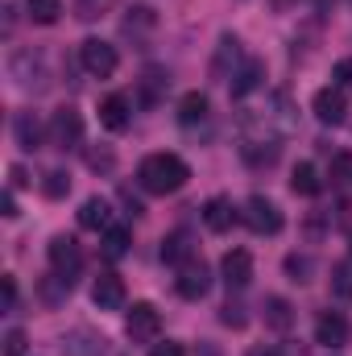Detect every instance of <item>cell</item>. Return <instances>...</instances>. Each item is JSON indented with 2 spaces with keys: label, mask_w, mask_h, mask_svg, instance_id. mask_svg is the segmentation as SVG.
Listing matches in <instances>:
<instances>
[{
  "label": "cell",
  "mask_w": 352,
  "mask_h": 356,
  "mask_svg": "<svg viewBox=\"0 0 352 356\" xmlns=\"http://www.w3.org/2000/svg\"><path fill=\"white\" fill-rule=\"evenodd\" d=\"M186 178H191V166L178 154H150L137 166V182L150 195H175V191L186 186Z\"/></svg>",
  "instance_id": "obj_1"
},
{
  "label": "cell",
  "mask_w": 352,
  "mask_h": 356,
  "mask_svg": "<svg viewBox=\"0 0 352 356\" xmlns=\"http://www.w3.org/2000/svg\"><path fill=\"white\" fill-rule=\"evenodd\" d=\"M241 220H245V228L257 232V236H278V232H282V211H278V203L265 199V195H249V199H245Z\"/></svg>",
  "instance_id": "obj_2"
},
{
  "label": "cell",
  "mask_w": 352,
  "mask_h": 356,
  "mask_svg": "<svg viewBox=\"0 0 352 356\" xmlns=\"http://www.w3.org/2000/svg\"><path fill=\"white\" fill-rule=\"evenodd\" d=\"M79 63H83V71L95 75V79H112L116 67H120V54H116L112 42H104V38H88V42L79 46Z\"/></svg>",
  "instance_id": "obj_3"
},
{
  "label": "cell",
  "mask_w": 352,
  "mask_h": 356,
  "mask_svg": "<svg viewBox=\"0 0 352 356\" xmlns=\"http://www.w3.org/2000/svg\"><path fill=\"white\" fill-rule=\"evenodd\" d=\"M50 145L54 149H79V141H83V116H79V108H58L54 116H50Z\"/></svg>",
  "instance_id": "obj_4"
},
{
  "label": "cell",
  "mask_w": 352,
  "mask_h": 356,
  "mask_svg": "<svg viewBox=\"0 0 352 356\" xmlns=\"http://www.w3.org/2000/svg\"><path fill=\"white\" fill-rule=\"evenodd\" d=\"M158 332H162L158 307H154V302H133V311L125 315V336H129L133 344H154Z\"/></svg>",
  "instance_id": "obj_5"
},
{
  "label": "cell",
  "mask_w": 352,
  "mask_h": 356,
  "mask_svg": "<svg viewBox=\"0 0 352 356\" xmlns=\"http://www.w3.org/2000/svg\"><path fill=\"white\" fill-rule=\"evenodd\" d=\"M46 257H50V273H58V277H79V269H83V253H79V245H75V236H54L50 241V249H46Z\"/></svg>",
  "instance_id": "obj_6"
},
{
  "label": "cell",
  "mask_w": 352,
  "mask_h": 356,
  "mask_svg": "<svg viewBox=\"0 0 352 356\" xmlns=\"http://www.w3.org/2000/svg\"><path fill=\"white\" fill-rule=\"evenodd\" d=\"M175 290H178V298H186V302H199V298L211 290V273H207V266H203L199 257H195V261H186V266H178Z\"/></svg>",
  "instance_id": "obj_7"
},
{
  "label": "cell",
  "mask_w": 352,
  "mask_h": 356,
  "mask_svg": "<svg viewBox=\"0 0 352 356\" xmlns=\"http://www.w3.org/2000/svg\"><path fill=\"white\" fill-rule=\"evenodd\" d=\"M311 112H315L323 124L336 129V124L349 120V95H344L340 88H319L315 91V99H311Z\"/></svg>",
  "instance_id": "obj_8"
},
{
  "label": "cell",
  "mask_w": 352,
  "mask_h": 356,
  "mask_svg": "<svg viewBox=\"0 0 352 356\" xmlns=\"http://www.w3.org/2000/svg\"><path fill=\"white\" fill-rule=\"evenodd\" d=\"M63 356H108V340L91 327H71L63 340H58Z\"/></svg>",
  "instance_id": "obj_9"
},
{
  "label": "cell",
  "mask_w": 352,
  "mask_h": 356,
  "mask_svg": "<svg viewBox=\"0 0 352 356\" xmlns=\"http://www.w3.org/2000/svg\"><path fill=\"white\" fill-rule=\"evenodd\" d=\"M13 137H17V145H21L25 154H33V149H42V141H46L50 133L42 129V120H38L33 108H21V112L13 116Z\"/></svg>",
  "instance_id": "obj_10"
},
{
  "label": "cell",
  "mask_w": 352,
  "mask_h": 356,
  "mask_svg": "<svg viewBox=\"0 0 352 356\" xmlns=\"http://www.w3.org/2000/svg\"><path fill=\"white\" fill-rule=\"evenodd\" d=\"M241 42H237V33H224L220 38V46H216V58H211V79L216 83H224V79H232L241 67Z\"/></svg>",
  "instance_id": "obj_11"
},
{
  "label": "cell",
  "mask_w": 352,
  "mask_h": 356,
  "mask_svg": "<svg viewBox=\"0 0 352 356\" xmlns=\"http://www.w3.org/2000/svg\"><path fill=\"white\" fill-rule=\"evenodd\" d=\"M220 273H224L228 290H245V286L253 282V257H249V249H232V253H224Z\"/></svg>",
  "instance_id": "obj_12"
},
{
  "label": "cell",
  "mask_w": 352,
  "mask_h": 356,
  "mask_svg": "<svg viewBox=\"0 0 352 356\" xmlns=\"http://www.w3.org/2000/svg\"><path fill=\"white\" fill-rule=\"evenodd\" d=\"M237 220H241V211L232 207L228 195H211V199L203 203V224H207V232H228Z\"/></svg>",
  "instance_id": "obj_13"
},
{
  "label": "cell",
  "mask_w": 352,
  "mask_h": 356,
  "mask_svg": "<svg viewBox=\"0 0 352 356\" xmlns=\"http://www.w3.org/2000/svg\"><path fill=\"white\" fill-rule=\"evenodd\" d=\"M13 79H17L21 88L42 91V88H46V67H42V58H38L33 50H21V54H13Z\"/></svg>",
  "instance_id": "obj_14"
},
{
  "label": "cell",
  "mask_w": 352,
  "mask_h": 356,
  "mask_svg": "<svg viewBox=\"0 0 352 356\" xmlns=\"http://www.w3.org/2000/svg\"><path fill=\"white\" fill-rule=\"evenodd\" d=\"M91 302H95L99 311H120V307H125V282H120L116 273H99L95 286H91Z\"/></svg>",
  "instance_id": "obj_15"
},
{
  "label": "cell",
  "mask_w": 352,
  "mask_h": 356,
  "mask_svg": "<svg viewBox=\"0 0 352 356\" xmlns=\"http://www.w3.org/2000/svg\"><path fill=\"white\" fill-rule=\"evenodd\" d=\"M349 340V319L340 315V311H323L319 319H315V344H323V348H340Z\"/></svg>",
  "instance_id": "obj_16"
},
{
  "label": "cell",
  "mask_w": 352,
  "mask_h": 356,
  "mask_svg": "<svg viewBox=\"0 0 352 356\" xmlns=\"http://www.w3.org/2000/svg\"><path fill=\"white\" fill-rule=\"evenodd\" d=\"M129 120H133V112H129V99L125 95H104L99 99V124L108 133H125Z\"/></svg>",
  "instance_id": "obj_17"
},
{
  "label": "cell",
  "mask_w": 352,
  "mask_h": 356,
  "mask_svg": "<svg viewBox=\"0 0 352 356\" xmlns=\"http://www.w3.org/2000/svg\"><path fill=\"white\" fill-rule=\"evenodd\" d=\"M79 228H88V232H108V228H112V203L99 199V195L83 199V207H79Z\"/></svg>",
  "instance_id": "obj_18"
},
{
  "label": "cell",
  "mask_w": 352,
  "mask_h": 356,
  "mask_svg": "<svg viewBox=\"0 0 352 356\" xmlns=\"http://www.w3.org/2000/svg\"><path fill=\"white\" fill-rule=\"evenodd\" d=\"M265 79V63L262 58H245L241 63V71L232 75V99H245L249 91H257Z\"/></svg>",
  "instance_id": "obj_19"
},
{
  "label": "cell",
  "mask_w": 352,
  "mask_h": 356,
  "mask_svg": "<svg viewBox=\"0 0 352 356\" xmlns=\"http://www.w3.org/2000/svg\"><path fill=\"white\" fill-rule=\"evenodd\" d=\"M211 116V104H207V95L203 91H186L182 99H178V120L191 129V124H203Z\"/></svg>",
  "instance_id": "obj_20"
},
{
  "label": "cell",
  "mask_w": 352,
  "mask_h": 356,
  "mask_svg": "<svg viewBox=\"0 0 352 356\" xmlns=\"http://www.w3.org/2000/svg\"><path fill=\"white\" fill-rule=\"evenodd\" d=\"M265 311V327H273V332H290V323H294V307L282 298V294H269L262 302Z\"/></svg>",
  "instance_id": "obj_21"
},
{
  "label": "cell",
  "mask_w": 352,
  "mask_h": 356,
  "mask_svg": "<svg viewBox=\"0 0 352 356\" xmlns=\"http://www.w3.org/2000/svg\"><path fill=\"white\" fill-rule=\"evenodd\" d=\"M290 191H294V195H307V199H315V195L323 191V178H319V170H315L311 162H298V166L290 170Z\"/></svg>",
  "instance_id": "obj_22"
},
{
  "label": "cell",
  "mask_w": 352,
  "mask_h": 356,
  "mask_svg": "<svg viewBox=\"0 0 352 356\" xmlns=\"http://www.w3.org/2000/svg\"><path fill=\"white\" fill-rule=\"evenodd\" d=\"M162 261H170V266H186V261H195V245H191L186 232H170V236L162 241Z\"/></svg>",
  "instance_id": "obj_23"
},
{
  "label": "cell",
  "mask_w": 352,
  "mask_h": 356,
  "mask_svg": "<svg viewBox=\"0 0 352 356\" xmlns=\"http://www.w3.org/2000/svg\"><path fill=\"white\" fill-rule=\"evenodd\" d=\"M154 25H158V13H154L150 4H133L120 29H125V38H141V33H150Z\"/></svg>",
  "instance_id": "obj_24"
},
{
  "label": "cell",
  "mask_w": 352,
  "mask_h": 356,
  "mask_svg": "<svg viewBox=\"0 0 352 356\" xmlns=\"http://www.w3.org/2000/svg\"><path fill=\"white\" fill-rule=\"evenodd\" d=\"M129 241H133L129 228H125V224H112V228L104 232V257H108V261H120V257L129 253Z\"/></svg>",
  "instance_id": "obj_25"
},
{
  "label": "cell",
  "mask_w": 352,
  "mask_h": 356,
  "mask_svg": "<svg viewBox=\"0 0 352 356\" xmlns=\"http://www.w3.org/2000/svg\"><path fill=\"white\" fill-rule=\"evenodd\" d=\"M25 8L33 25H54L63 17V0H25Z\"/></svg>",
  "instance_id": "obj_26"
},
{
  "label": "cell",
  "mask_w": 352,
  "mask_h": 356,
  "mask_svg": "<svg viewBox=\"0 0 352 356\" xmlns=\"http://www.w3.org/2000/svg\"><path fill=\"white\" fill-rule=\"evenodd\" d=\"M42 195L46 199H67L71 195V175L67 170H50V175L42 178Z\"/></svg>",
  "instance_id": "obj_27"
},
{
  "label": "cell",
  "mask_w": 352,
  "mask_h": 356,
  "mask_svg": "<svg viewBox=\"0 0 352 356\" xmlns=\"http://www.w3.org/2000/svg\"><path fill=\"white\" fill-rule=\"evenodd\" d=\"M112 4H116V0H75V17H79V21H95V17H104Z\"/></svg>",
  "instance_id": "obj_28"
},
{
  "label": "cell",
  "mask_w": 352,
  "mask_h": 356,
  "mask_svg": "<svg viewBox=\"0 0 352 356\" xmlns=\"http://www.w3.org/2000/svg\"><path fill=\"white\" fill-rule=\"evenodd\" d=\"M332 182L344 186V191L352 186V154H336L332 158Z\"/></svg>",
  "instance_id": "obj_29"
},
{
  "label": "cell",
  "mask_w": 352,
  "mask_h": 356,
  "mask_svg": "<svg viewBox=\"0 0 352 356\" xmlns=\"http://www.w3.org/2000/svg\"><path fill=\"white\" fill-rule=\"evenodd\" d=\"M311 269H315L311 257H298V253L286 257V273H290V282H311Z\"/></svg>",
  "instance_id": "obj_30"
},
{
  "label": "cell",
  "mask_w": 352,
  "mask_h": 356,
  "mask_svg": "<svg viewBox=\"0 0 352 356\" xmlns=\"http://www.w3.org/2000/svg\"><path fill=\"white\" fill-rule=\"evenodd\" d=\"M332 294H336V298H344V302L352 298V269L349 266L332 269Z\"/></svg>",
  "instance_id": "obj_31"
},
{
  "label": "cell",
  "mask_w": 352,
  "mask_h": 356,
  "mask_svg": "<svg viewBox=\"0 0 352 356\" xmlns=\"http://www.w3.org/2000/svg\"><path fill=\"white\" fill-rule=\"evenodd\" d=\"M25 353H29V340H25L21 327H13V332L4 336V356H25Z\"/></svg>",
  "instance_id": "obj_32"
},
{
  "label": "cell",
  "mask_w": 352,
  "mask_h": 356,
  "mask_svg": "<svg viewBox=\"0 0 352 356\" xmlns=\"http://www.w3.org/2000/svg\"><path fill=\"white\" fill-rule=\"evenodd\" d=\"M332 79H336L340 91H352V58H340V63L332 67Z\"/></svg>",
  "instance_id": "obj_33"
},
{
  "label": "cell",
  "mask_w": 352,
  "mask_h": 356,
  "mask_svg": "<svg viewBox=\"0 0 352 356\" xmlns=\"http://www.w3.org/2000/svg\"><path fill=\"white\" fill-rule=\"evenodd\" d=\"M88 166H91V170H112V166H116V158H112L108 149H91V154H88Z\"/></svg>",
  "instance_id": "obj_34"
},
{
  "label": "cell",
  "mask_w": 352,
  "mask_h": 356,
  "mask_svg": "<svg viewBox=\"0 0 352 356\" xmlns=\"http://www.w3.org/2000/svg\"><path fill=\"white\" fill-rule=\"evenodd\" d=\"M0 286H4V315H13L17 311V277H0Z\"/></svg>",
  "instance_id": "obj_35"
},
{
  "label": "cell",
  "mask_w": 352,
  "mask_h": 356,
  "mask_svg": "<svg viewBox=\"0 0 352 356\" xmlns=\"http://www.w3.org/2000/svg\"><path fill=\"white\" fill-rule=\"evenodd\" d=\"M245 307H237V302H224V311H220V319L228 323V327H245V315H241Z\"/></svg>",
  "instance_id": "obj_36"
},
{
  "label": "cell",
  "mask_w": 352,
  "mask_h": 356,
  "mask_svg": "<svg viewBox=\"0 0 352 356\" xmlns=\"http://www.w3.org/2000/svg\"><path fill=\"white\" fill-rule=\"evenodd\" d=\"M0 216H4V220H17V216H21V211H17V195H13V186H8L4 199H0Z\"/></svg>",
  "instance_id": "obj_37"
},
{
  "label": "cell",
  "mask_w": 352,
  "mask_h": 356,
  "mask_svg": "<svg viewBox=\"0 0 352 356\" xmlns=\"http://www.w3.org/2000/svg\"><path fill=\"white\" fill-rule=\"evenodd\" d=\"M150 356H186V353H182V344L166 340V344H154V348H150Z\"/></svg>",
  "instance_id": "obj_38"
},
{
  "label": "cell",
  "mask_w": 352,
  "mask_h": 356,
  "mask_svg": "<svg viewBox=\"0 0 352 356\" xmlns=\"http://www.w3.org/2000/svg\"><path fill=\"white\" fill-rule=\"evenodd\" d=\"M8 178H13V186H25V182H29V178H25V170H21V166H13V170H8Z\"/></svg>",
  "instance_id": "obj_39"
},
{
  "label": "cell",
  "mask_w": 352,
  "mask_h": 356,
  "mask_svg": "<svg viewBox=\"0 0 352 356\" xmlns=\"http://www.w3.org/2000/svg\"><path fill=\"white\" fill-rule=\"evenodd\" d=\"M249 356H278V348H273V344H257Z\"/></svg>",
  "instance_id": "obj_40"
},
{
  "label": "cell",
  "mask_w": 352,
  "mask_h": 356,
  "mask_svg": "<svg viewBox=\"0 0 352 356\" xmlns=\"http://www.w3.org/2000/svg\"><path fill=\"white\" fill-rule=\"evenodd\" d=\"M269 4H273L278 13H286V8H290V4H298V0H269Z\"/></svg>",
  "instance_id": "obj_41"
}]
</instances>
